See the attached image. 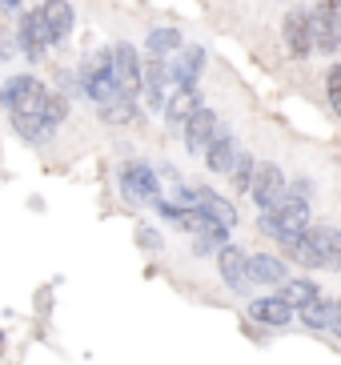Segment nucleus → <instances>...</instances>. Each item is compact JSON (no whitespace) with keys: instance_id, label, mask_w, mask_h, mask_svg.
I'll use <instances>...</instances> for the list:
<instances>
[{"instance_id":"1","label":"nucleus","mask_w":341,"mask_h":365,"mask_svg":"<svg viewBox=\"0 0 341 365\" xmlns=\"http://www.w3.org/2000/svg\"><path fill=\"white\" fill-rule=\"evenodd\" d=\"M310 193H313L310 181H289L285 197H281L273 209H261L257 229H261L265 237H273L278 245L297 241V237L310 229Z\"/></svg>"},{"instance_id":"2","label":"nucleus","mask_w":341,"mask_h":365,"mask_svg":"<svg viewBox=\"0 0 341 365\" xmlns=\"http://www.w3.org/2000/svg\"><path fill=\"white\" fill-rule=\"evenodd\" d=\"M285 253L305 269H341V229L310 225L297 241H289Z\"/></svg>"},{"instance_id":"3","label":"nucleus","mask_w":341,"mask_h":365,"mask_svg":"<svg viewBox=\"0 0 341 365\" xmlns=\"http://www.w3.org/2000/svg\"><path fill=\"white\" fill-rule=\"evenodd\" d=\"M53 97V88L44 85L41 76H9L4 85H0V108L9 113V117H41L44 120V105ZM53 129V125H49ZM56 133V129H53Z\"/></svg>"},{"instance_id":"4","label":"nucleus","mask_w":341,"mask_h":365,"mask_svg":"<svg viewBox=\"0 0 341 365\" xmlns=\"http://www.w3.org/2000/svg\"><path fill=\"white\" fill-rule=\"evenodd\" d=\"M181 88V81H177V73H173V61H161V56H145V105L153 108V113H165V105H169V97Z\"/></svg>"},{"instance_id":"5","label":"nucleus","mask_w":341,"mask_h":365,"mask_svg":"<svg viewBox=\"0 0 341 365\" xmlns=\"http://www.w3.org/2000/svg\"><path fill=\"white\" fill-rule=\"evenodd\" d=\"M121 189L128 201L137 205H157L161 201V181H157V165L145 161H125L121 165Z\"/></svg>"},{"instance_id":"6","label":"nucleus","mask_w":341,"mask_h":365,"mask_svg":"<svg viewBox=\"0 0 341 365\" xmlns=\"http://www.w3.org/2000/svg\"><path fill=\"white\" fill-rule=\"evenodd\" d=\"M108 53H113V76H117L121 93L141 101V88H145V61H141V53L128 41H117Z\"/></svg>"},{"instance_id":"7","label":"nucleus","mask_w":341,"mask_h":365,"mask_svg":"<svg viewBox=\"0 0 341 365\" xmlns=\"http://www.w3.org/2000/svg\"><path fill=\"white\" fill-rule=\"evenodd\" d=\"M36 21H41V29H44L49 48H56V44H64L68 36H73L76 12H73L68 0H41V4H36Z\"/></svg>"},{"instance_id":"8","label":"nucleus","mask_w":341,"mask_h":365,"mask_svg":"<svg viewBox=\"0 0 341 365\" xmlns=\"http://www.w3.org/2000/svg\"><path fill=\"white\" fill-rule=\"evenodd\" d=\"M289 189V177L281 165L273 161H257V173H253V185H249V197H253L257 209H273V205L285 197Z\"/></svg>"},{"instance_id":"9","label":"nucleus","mask_w":341,"mask_h":365,"mask_svg":"<svg viewBox=\"0 0 341 365\" xmlns=\"http://www.w3.org/2000/svg\"><path fill=\"white\" fill-rule=\"evenodd\" d=\"M217 273L233 293H249L253 277H249V253L241 245H221L217 249Z\"/></svg>"},{"instance_id":"10","label":"nucleus","mask_w":341,"mask_h":365,"mask_svg":"<svg viewBox=\"0 0 341 365\" xmlns=\"http://www.w3.org/2000/svg\"><path fill=\"white\" fill-rule=\"evenodd\" d=\"M281 41H285V53L293 56V61H305L310 53H317L313 48V29H310V12L293 9L285 16V24H281Z\"/></svg>"},{"instance_id":"11","label":"nucleus","mask_w":341,"mask_h":365,"mask_svg":"<svg viewBox=\"0 0 341 365\" xmlns=\"http://www.w3.org/2000/svg\"><path fill=\"white\" fill-rule=\"evenodd\" d=\"M217 129H221V125H217V113H213L209 105H201V108H197V113L189 117V125L181 129V137H185V149H189L193 157H205V149L213 145Z\"/></svg>"},{"instance_id":"12","label":"nucleus","mask_w":341,"mask_h":365,"mask_svg":"<svg viewBox=\"0 0 341 365\" xmlns=\"http://www.w3.org/2000/svg\"><path fill=\"white\" fill-rule=\"evenodd\" d=\"M197 108H201V88H197V85H181L169 97V105H165V125H169V133H181Z\"/></svg>"},{"instance_id":"13","label":"nucleus","mask_w":341,"mask_h":365,"mask_svg":"<svg viewBox=\"0 0 341 365\" xmlns=\"http://www.w3.org/2000/svg\"><path fill=\"white\" fill-rule=\"evenodd\" d=\"M249 317H253L257 325H269V329H285V325H293L297 309H293L289 301H281L278 293H273V297H257V301H249Z\"/></svg>"},{"instance_id":"14","label":"nucleus","mask_w":341,"mask_h":365,"mask_svg":"<svg viewBox=\"0 0 341 365\" xmlns=\"http://www.w3.org/2000/svg\"><path fill=\"white\" fill-rule=\"evenodd\" d=\"M237 161H241V145H237V137L229 129H217L213 145L205 149V169L209 173H233Z\"/></svg>"},{"instance_id":"15","label":"nucleus","mask_w":341,"mask_h":365,"mask_svg":"<svg viewBox=\"0 0 341 365\" xmlns=\"http://www.w3.org/2000/svg\"><path fill=\"white\" fill-rule=\"evenodd\" d=\"M16 48H21L29 61H41L49 53V41H44V29L36 21V9H24L21 12V24H16Z\"/></svg>"},{"instance_id":"16","label":"nucleus","mask_w":341,"mask_h":365,"mask_svg":"<svg viewBox=\"0 0 341 365\" xmlns=\"http://www.w3.org/2000/svg\"><path fill=\"white\" fill-rule=\"evenodd\" d=\"M249 277L253 285H269V289H281L285 285V261L273 257V253H249Z\"/></svg>"},{"instance_id":"17","label":"nucleus","mask_w":341,"mask_h":365,"mask_svg":"<svg viewBox=\"0 0 341 365\" xmlns=\"http://www.w3.org/2000/svg\"><path fill=\"white\" fill-rule=\"evenodd\" d=\"M185 48V36L181 29H173V24H161L145 36V56H161V61H173V56Z\"/></svg>"},{"instance_id":"18","label":"nucleus","mask_w":341,"mask_h":365,"mask_svg":"<svg viewBox=\"0 0 341 365\" xmlns=\"http://www.w3.org/2000/svg\"><path fill=\"white\" fill-rule=\"evenodd\" d=\"M201 68H205V48L201 44H185L181 53L173 56V73L181 85H197L201 81Z\"/></svg>"},{"instance_id":"19","label":"nucleus","mask_w":341,"mask_h":365,"mask_svg":"<svg viewBox=\"0 0 341 365\" xmlns=\"http://www.w3.org/2000/svg\"><path fill=\"white\" fill-rule=\"evenodd\" d=\"M197 205L205 209V217L213 221V225H221V229H233L237 225V209L225 197H217L213 189H197Z\"/></svg>"},{"instance_id":"20","label":"nucleus","mask_w":341,"mask_h":365,"mask_svg":"<svg viewBox=\"0 0 341 365\" xmlns=\"http://www.w3.org/2000/svg\"><path fill=\"white\" fill-rule=\"evenodd\" d=\"M96 113H101V120H105V125H128V120L137 117V101L128 97V93H117L113 101L96 105Z\"/></svg>"},{"instance_id":"21","label":"nucleus","mask_w":341,"mask_h":365,"mask_svg":"<svg viewBox=\"0 0 341 365\" xmlns=\"http://www.w3.org/2000/svg\"><path fill=\"white\" fill-rule=\"evenodd\" d=\"M278 297H281V301H289L293 309H301V305H310V301H317V297H321V289L313 285L310 277H297V281H285V285L278 289Z\"/></svg>"},{"instance_id":"22","label":"nucleus","mask_w":341,"mask_h":365,"mask_svg":"<svg viewBox=\"0 0 341 365\" xmlns=\"http://www.w3.org/2000/svg\"><path fill=\"white\" fill-rule=\"evenodd\" d=\"M221 245H229V229H221V225H213V229H205V233L193 237V253H197V257H205V253H217Z\"/></svg>"},{"instance_id":"23","label":"nucleus","mask_w":341,"mask_h":365,"mask_svg":"<svg viewBox=\"0 0 341 365\" xmlns=\"http://www.w3.org/2000/svg\"><path fill=\"white\" fill-rule=\"evenodd\" d=\"M253 173H257V161L249 157V153H241V161H237V169L229 173V181H233V193H249V185H253Z\"/></svg>"},{"instance_id":"24","label":"nucleus","mask_w":341,"mask_h":365,"mask_svg":"<svg viewBox=\"0 0 341 365\" xmlns=\"http://www.w3.org/2000/svg\"><path fill=\"white\" fill-rule=\"evenodd\" d=\"M325 97H330V108L341 117V65H330V73H325Z\"/></svg>"},{"instance_id":"25","label":"nucleus","mask_w":341,"mask_h":365,"mask_svg":"<svg viewBox=\"0 0 341 365\" xmlns=\"http://www.w3.org/2000/svg\"><path fill=\"white\" fill-rule=\"evenodd\" d=\"M64 117H68V101H64L61 93H53V97H49V105H44V120H49L53 129H61Z\"/></svg>"},{"instance_id":"26","label":"nucleus","mask_w":341,"mask_h":365,"mask_svg":"<svg viewBox=\"0 0 341 365\" xmlns=\"http://www.w3.org/2000/svg\"><path fill=\"white\" fill-rule=\"evenodd\" d=\"M16 53H21V48H16V36H12L9 29H0V61H12Z\"/></svg>"},{"instance_id":"27","label":"nucleus","mask_w":341,"mask_h":365,"mask_svg":"<svg viewBox=\"0 0 341 365\" xmlns=\"http://www.w3.org/2000/svg\"><path fill=\"white\" fill-rule=\"evenodd\" d=\"M137 245H145V249H153V253H157V249H161V237L153 233L149 225H137Z\"/></svg>"},{"instance_id":"28","label":"nucleus","mask_w":341,"mask_h":365,"mask_svg":"<svg viewBox=\"0 0 341 365\" xmlns=\"http://www.w3.org/2000/svg\"><path fill=\"white\" fill-rule=\"evenodd\" d=\"M0 12H4V16H21L24 0H0Z\"/></svg>"}]
</instances>
